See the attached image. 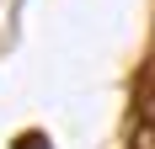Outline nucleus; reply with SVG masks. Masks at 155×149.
I'll use <instances>...</instances> for the list:
<instances>
[{"label": "nucleus", "mask_w": 155, "mask_h": 149, "mask_svg": "<svg viewBox=\"0 0 155 149\" xmlns=\"http://www.w3.org/2000/svg\"><path fill=\"white\" fill-rule=\"evenodd\" d=\"M16 149H48V144H43L38 133H21V138H16Z\"/></svg>", "instance_id": "obj_1"}]
</instances>
